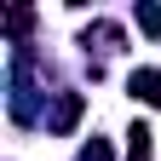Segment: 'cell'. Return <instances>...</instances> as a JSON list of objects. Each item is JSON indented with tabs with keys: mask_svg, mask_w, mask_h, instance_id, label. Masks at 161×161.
I'll use <instances>...</instances> for the list:
<instances>
[{
	"mask_svg": "<svg viewBox=\"0 0 161 161\" xmlns=\"http://www.w3.org/2000/svg\"><path fill=\"white\" fill-rule=\"evenodd\" d=\"M80 109H86V98H80V92H64V98H58V109H52V132H75Z\"/></svg>",
	"mask_w": 161,
	"mask_h": 161,
	"instance_id": "1",
	"label": "cell"
},
{
	"mask_svg": "<svg viewBox=\"0 0 161 161\" xmlns=\"http://www.w3.org/2000/svg\"><path fill=\"white\" fill-rule=\"evenodd\" d=\"M132 98H144V104H155L161 109V69H132Z\"/></svg>",
	"mask_w": 161,
	"mask_h": 161,
	"instance_id": "2",
	"label": "cell"
},
{
	"mask_svg": "<svg viewBox=\"0 0 161 161\" xmlns=\"http://www.w3.org/2000/svg\"><path fill=\"white\" fill-rule=\"evenodd\" d=\"M127 161H150V127H144V121L127 132Z\"/></svg>",
	"mask_w": 161,
	"mask_h": 161,
	"instance_id": "3",
	"label": "cell"
},
{
	"mask_svg": "<svg viewBox=\"0 0 161 161\" xmlns=\"http://www.w3.org/2000/svg\"><path fill=\"white\" fill-rule=\"evenodd\" d=\"M138 29L150 40H161V6H138Z\"/></svg>",
	"mask_w": 161,
	"mask_h": 161,
	"instance_id": "4",
	"label": "cell"
},
{
	"mask_svg": "<svg viewBox=\"0 0 161 161\" xmlns=\"http://www.w3.org/2000/svg\"><path fill=\"white\" fill-rule=\"evenodd\" d=\"M80 161H109V144H104V138H92V144L80 150Z\"/></svg>",
	"mask_w": 161,
	"mask_h": 161,
	"instance_id": "5",
	"label": "cell"
}]
</instances>
